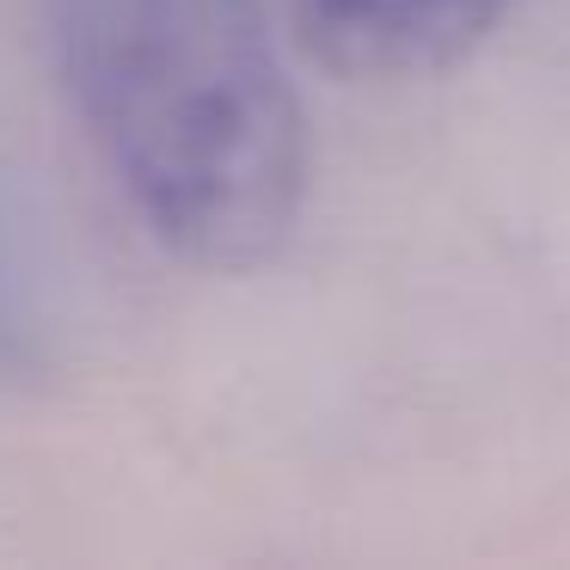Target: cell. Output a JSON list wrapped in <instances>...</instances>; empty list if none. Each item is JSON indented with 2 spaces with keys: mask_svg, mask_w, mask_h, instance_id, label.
<instances>
[{
  "mask_svg": "<svg viewBox=\"0 0 570 570\" xmlns=\"http://www.w3.org/2000/svg\"><path fill=\"white\" fill-rule=\"evenodd\" d=\"M515 0H295L307 38L344 75L417 80L466 62Z\"/></svg>",
  "mask_w": 570,
  "mask_h": 570,
  "instance_id": "7a4b0ae2",
  "label": "cell"
},
{
  "mask_svg": "<svg viewBox=\"0 0 570 570\" xmlns=\"http://www.w3.org/2000/svg\"><path fill=\"white\" fill-rule=\"evenodd\" d=\"M68 105L160 246L258 271L295 234L307 117L258 0H43Z\"/></svg>",
  "mask_w": 570,
  "mask_h": 570,
  "instance_id": "6da1fadb",
  "label": "cell"
}]
</instances>
